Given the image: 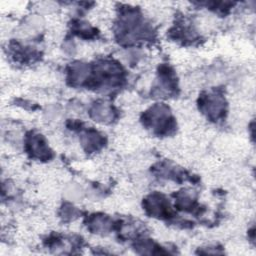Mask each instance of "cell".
Here are the masks:
<instances>
[{
    "label": "cell",
    "mask_w": 256,
    "mask_h": 256,
    "mask_svg": "<svg viewBox=\"0 0 256 256\" xmlns=\"http://www.w3.org/2000/svg\"><path fill=\"white\" fill-rule=\"evenodd\" d=\"M146 209L148 212H150L151 215L159 216V217H163V216L167 217L171 213L169 203L162 195H159V194L151 195L147 199Z\"/></svg>",
    "instance_id": "4"
},
{
    "label": "cell",
    "mask_w": 256,
    "mask_h": 256,
    "mask_svg": "<svg viewBox=\"0 0 256 256\" xmlns=\"http://www.w3.org/2000/svg\"><path fill=\"white\" fill-rule=\"evenodd\" d=\"M90 226H91V229H93L97 233L104 232V231L108 230L109 222H108V219L106 217H104L103 215L102 216H96L91 220Z\"/></svg>",
    "instance_id": "5"
},
{
    "label": "cell",
    "mask_w": 256,
    "mask_h": 256,
    "mask_svg": "<svg viewBox=\"0 0 256 256\" xmlns=\"http://www.w3.org/2000/svg\"><path fill=\"white\" fill-rule=\"evenodd\" d=\"M27 150L31 156L38 159H49L51 151L47 146L44 138L39 134H32L27 140Z\"/></svg>",
    "instance_id": "3"
},
{
    "label": "cell",
    "mask_w": 256,
    "mask_h": 256,
    "mask_svg": "<svg viewBox=\"0 0 256 256\" xmlns=\"http://www.w3.org/2000/svg\"><path fill=\"white\" fill-rule=\"evenodd\" d=\"M144 123L159 134L168 133L172 129L170 113L163 105H156L147 111L144 116Z\"/></svg>",
    "instance_id": "1"
},
{
    "label": "cell",
    "mask_w": 256,
    "mask_h": 256,
    "mask_svg": "<svg viewBox=\"0 0 256 256\" xmlns=\"http://www.w3.org/2000/svg\"><path fill=\"white\" fill-rule=\"evenodd\" d=\"M201 109L211 119H218L225 112L224 99L215 93L207 94L201 98Z\"/></svg>",
    "instance_id": "2"
}]
</instances>
